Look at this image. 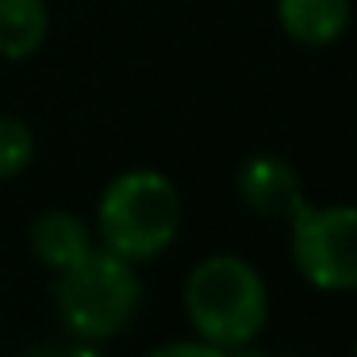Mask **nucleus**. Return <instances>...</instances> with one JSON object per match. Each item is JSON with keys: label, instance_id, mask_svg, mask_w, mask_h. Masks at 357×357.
I'll return each instance as SVG.
<instances>
[{"label": "nucleus", "instance_id": "nucleus-12", "mask_svg": "<svg viewBox=\"0 0 357 357\" xmlns=\"http://www.w3.org/2000/svg\"><path fill=\"white\" fill-rule=\"evenodd\" d=\"M234 357H292V354H265V349H250V346H242V349H234Z\"/></svg>", "mask_w": 357, "mask_h": 357}, {"label": "nucleus", "instance_id": "nucleus-9", "mask_svg": "<svg viewBox=\"0 0 357 357\" xmlns=\"http://www.w3.org/2000/svg\"><path fill=\"white\" fill-rule=\"evenodd\" d=\"M35 162V131L16 116H0V181H12Z\"/></svg>", "mask_w": 357, "mask_h": 357}, {"label": "nucleus", "instance_id": "nucleus-5", "mask_svg": "<svg viewBox=\"0 0 357 357\" xmlns=\"http://www.w3.org/2000/svg\"><path fill=\"white\" fill-rule=\"evenodd\" d=\"M234 188L246 211L269 223H292V215L307 204L303 196V181L296 165L280 154H254L238 165L234 173Z\"/></svg>", "mask_w": 357, "mask_h": 357}, {"label": "nucleus", "instance_id": "nucleus-13", "mask_svg": "<svg viewBox=\"0 0 357 357\" xmlns=\"http://www.w3.org/2000/svg\"><path fill=\"white\" fill-rule=\"evenodd\" d=\"M354 357H357V342H354Z\"/></svg>", "mask_w": 357, "mask_h": 357}, {"label": "nucleus", "instance_id": "nucleus-1", "mask_svg": "<svg viewBox=\"0 0 357 357\" xmlns=\"http://www.w3.org/2000/svg\"><path fill=\"white\" fill-rule=\"evenodd\" d=\"M181 192L158 169H127L104 185L96 200V238L131 265L154 261L181 231Z\"/></svg>", "mask_w": 357, "mask_h": 357}, {"label": "nucleus", "instance_id": "nucleus-7", "mask_svg": "<svg viewBox=\"0 0 357 357\" xmlns=\"http://www.w3.org/2000/svg\"><path fill=\"white\" fill-rule=\"evenodd\" d=\"M349 0H277V24L300 47H331L349 27Z\"/></svg>", "mask_w": 357, "mask_h": 357}, {"label": "nucleus", "instance_id": "nucleus-6", "mask_svg": "<svg viewBox=\"0 0 357 357\" xmlns=\"http://www.w3.org/2000/svg\"><path fill=\"white\" fill-rule=\"evenodd\" d=\"M27 242H31V254L39 257L47 269H54V273L77 265L89 250H96L93 227H89L77 211H66V208L43 211V215L31 223Z\"/></svg>", "mask_w": 357, "mask_h": 357}, {"label": "nucleus", "instance_id": "nucleus-3", "mask_svg": "<svg viewBox=\"0 0 357 357\" xmlns=\"http://www.w3.org/2000/svg\"><path fill=\"white\" fill-rule=\"evenodd\" d=\"M142 280L131 261L89 250L77 265L54 277V311L77 342H108L139 315Z\"/></svg>", "mask_w": 357, "mask_h": 357}, {"label": "nucleus", "instance_id": "nucleus-11", "mask_svg": "<svg viewBox=\"0 0 357 357\" xmlns=\"http://www.w3.org/2000/svg\"><path fill=\"white\" fill-rule=\"evenodd\" d=\"M27 357H100V354H96V342H73L70 349H62V346H39V349H31Z\"/></svg>", "mask_w": 357, "mask_h": 357}, {"label": "nucleus", "instance_id": "nucleus-8", "mask_svg": "<svg viewBox=\"0 0 357 357\" xmlns=\"http://www.w3.org/2000/svg\"><path fill=\"white\" fill-rule=\"evenodd\" d=\"M50 31L47 0H0V58L24 62L39 54Z\"/></svg>", "mask_w": 357, "mask_h": 357}, {"label": "nucleus", "instance_id": "nucleus-10", "mask_svg": "<svg viewBox=\"0 0 357 357\" xmlns=\"http://www.w3.org/2000/svg\"><path fill=\"white\" fill-rule=\"evenodd\" d=\"M146 357H234V349H223V346H211V342L196 338V342H169V346L154 349Z\"/></svg>", "mask_w": 357, "mask_h": 357}, {"label": "nucleus", "instance_id": "nucleus-4", "mask_svg": "<svg viewBox=\"0 0 357 357\" xmlns=\"http://www.w3.org/2000/svg\"><path fill=\"white\" fill-rule=\"evenodd\" d=\"M292 265L319 292H357V204H303L288 223Z\"/></svg>", "mask_w": 357, "mask_h": 357}, {"label": "nucleus", "instance_id": "nucleus-2", "mask_svg": "<svg viewBox=\"0 0 357 357\" xmlns=\"http://www.w3.org/2000/svg\"><path fill=\"white\" fill-rule=\"evenodd\" d=\"M185 315L211 346H254L269 323V288L246 257L208 254L185 280Z\"/></svg>", "mask_w": 357, "mask_h": 357}]
</instances>
